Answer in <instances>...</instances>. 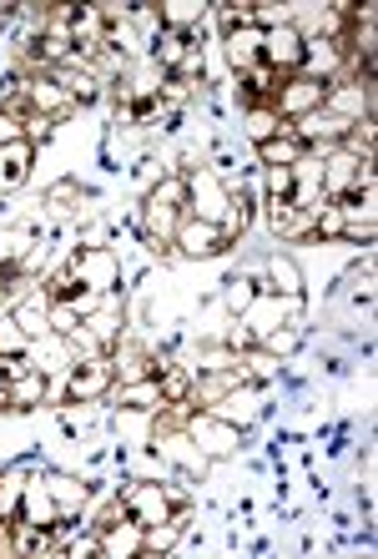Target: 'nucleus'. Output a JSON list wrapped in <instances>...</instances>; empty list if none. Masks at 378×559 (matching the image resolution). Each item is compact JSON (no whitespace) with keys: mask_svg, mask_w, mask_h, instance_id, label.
<instances>
[{"mask_svg":"<svg viewBox=\"0 0 378 559\" xmlns=\"http://www.w3.org/2000/svg\"><path fill=\"white\" fill-rule=\"evenodd\" d=\"M242 383V373H222V378H207V383H197V398L202 403H217V398H227L232 388Z\"/></svg>","mask_w":378,"mask_h":559,"instance_id":"28","label":"nucleus"},{"mask_svg":"<svg viewBox=\"0 0 378 559\" xmlns=\"http://www.w3.org/2000/svg\"><path fill=\"white\" fill-rule=\"evenodd\" d=\"M177 217H182V207H172V202H157V197H147V212H142V227H147V237L167 252V242L177 237Z\"/></svg>","mask_w":378,"mask_h":559,"instance_id":"15","label":"nucleus"},{"mask_svg":"<svg viewBox=\"0 0 378 559\" xmlns=\"http://www.w3.org/2000/svg\"><path fill=\"white\" fill-rule=\"evenodd\" d=\"M0 408H11V383L0 378Z\"/></svg>","mask_w":378,"mask_h":559,"instance_id":"35","label":"nucleus"},{"mask_svg":"<svg viewBox=\"0 0 378 559\" xmlns=\"http://www.w3.org/2000/svg\"><path fill=\"white\" fill-rule=\"evenodd\" d=\"M31 177V142H6L0 147V192H16L21 182Z\"/></svg>","mask_w":378,"mask_h":559,"instance_id":"14","label":"nucleus"},{"mask_svg":"<svg viewBox=\"0 0 378 559\" xmlns=\"http://www.w3.org/2000/svg\"><path fill=\"white\" fill-rule=\"evenodd\" d=\"M26 106L41 111V116H56V111L76 106V101H71V91H66L56 76H36V81H26Z\"/></svg>","mask_w":378,"mask_h":559,"instance_id":"10","label":"nucleus"},{"mask_svg":"<svg viewBox=\"0 0 378 559\" xmlns=\"http://www.w3.org/2000/svg\"><path fill=\"white\" fill-rule=\"evenodd\" d=\"M187 197L197 202V217H202V222H217V217L227 212V202H232V197L222 192L217 177H187Z\"/></svg>","mask_w":378,"mask_h":559,"instance_id":"13","label":"nucleus"},{"mask_svg":"<svg viewBox=\"0 0 378 559\" xmlns=\"http://www.w3.org/2000/svg\"><path fill=\"white\" fill-rule=\"evenodd\" d=\"M283 81H288V76H278L273 66H252V71H247V81H242V96H247V106H252V111H263L268 101H278Z\"/></svg>","mask_w":378,"mask_h":559,"instance_id":"16","label":"nucleus"},{"mask_svg":"<svg viewBox=\"0 0 378 559\" xmlns=\"http://www.w3.org/2000/svg\"><path fill=\"white\" fill-rule=\"evenodd\" d=\"M121 403H126V408H152V403H162V383H157V378L121 383Z\"/></svg>","mask_w":378,"mask_h":559,"instance_id":"20","label":"nucleus"},{"mask_svg":"<svg viewBox=\"0 0 378 559\" xmlns=\"http://www.w3.org/2000/svg\"><path fill=\"white\" fill-rule=\"evenodd\" d=\"M46 398V378L41 373H21L16 383H11V408H31V403H41Z\"/></svg>","mask_w":378,"mask_h":559,"instance_id":"23","label":"nucleus"},{"mask_svg":"<svg viewBox=\"0 0 378 559\" xmlns=\"http://www.w3.org/2000/svg\"><path fill=\"white\" fill-rule=\"evenodd\" d=\"M268 277L283 298H303V277H298V262L293 257H268Z\"/></svg>","mask_w":378,"mask_h":559,"instance_id":"19","label":"nucleus"},{"mask_svg":"<svg viewBox=\"0 0 378 559\" xmlns=\"http://www.w3.org/2000/svg\"><path fill=\"white\" fill-rule=\"evenodd\" d=\"M247 131H252V142H273V136L283 131V121H278V111L263 106V111H252V116H247Z\"/></svg>","mask_w":378,"mask_h":559,"instance_id":"26","label":"nucleus"},{"mask_svg":"<svg viewBox=\"0 0 378 559\" xmlns=\"http://www.w3.org/2000/svg\"><path fill=\"white\" fill-rule=\"evenodd\" d=\"M252 298H258V293H252L247 283H237V288L227 293V308H232V313H242V308H252Z\"/></svg>","mask_w":378,"mask_h":559,"instance_id":"32","label":"nucleus"},{"mask_svg":"<svg viewBox=\"0 0 378 559\" xmlns=\"http://www.w3.org/2000/svg\"><path fill=\"white\" fill-rule=\"evenodd\" d=\"M6 142H21V121L16 116H0V147Z\"/></svg>","mask_w":378,"mask_h":559,"instance_id":"34","label":"nucleus"},{"mask_svg":"<svg viewBox=\"0 0 378 559\" xmlns=\"http://www.w3.org/2000/svg\"><path fill=\"white\" fill-rule=\"evenodd\" d=\"M11 318H16V328H21L26 338H41V333H46V323H51V308H46V298H41V293H31V298H21V303H16V313H11Z\"/></svg>","mask_w":378,"mask_h":559,"instance_id":"18","label":"nucleus"},{"mask_svg":"<svg viewBox=\"0 0 378 559\" xmlns=\"http://www.w3.org/2000/svg\"><path fill=\"white\" fill-rule=\"evenodd\" d=\"M268 348H273V353H293V348H298V333H293V328H288V333L273 328V333H268Z\"/></svg>","mask_w":378,"mask_h":559,"instance_id":"31","label":"nucleus"},{"mask_svg":"<svg viewBox=\"0 0 378 559\" xmlns=\"http://www.w3.org/2000/svg\"><path fill=\"white\" fill-rule=\"evenodd\" d=\"M71 202H76V182H61V187H51V207H56V212H66Z\"/></svg>","mask_w":378,"mask_h":559,"instance_id":"33","label":"nucleus"},{"mask_svg":"<svg viewBox=\"0 0 378 559\" xmlns=\"http://www.w3.org/2000/svg\"><path fill=\"white\" fill-rule=\"evenodd\" d=\"M111 378H116V368H111V358H86L71 378H66V393L76 398V403H86V398H96V393H106L111 388Z\"/></svg>","mask_w":378,"mask_h":559,"instance_id":"7","label":"nucleus"},{"mask_svg":"<svg viewBox=\"0 0 378 559\" xmlns=\"http://www.w3.org/2000/svg\"><path fill=\"white\" fill-rule=\"evenodd\" d=\"M16 509H21L16 519H26V524H36V529H56V519H61V509H56V499H51L46 484H26Z\"/></svg>","mask_w":378,"mask_h":559,"instance_id":"8","label":"nucleus"},{"mask_svg":"<svg viewBox=\"0 0 378 559\" xmlns=\"http://www.w3.org/2000/svg\"><path fill=\"white\" fill-rule=\"evenodd\" d=\"M258 157H263L268 167H298V162L308 157V147H303V142H293L288 131H278L273 142H258Z\"/></svg>","mask_w":378,"mask_h":559,"instance_id":"17","label":"nucleus"},{"mask_svg":"<svg viewBox=\"0 0 378 559\" xmlns=\"http://www.w3.org/2000/svg\"><path fill=\"white\" fill-rule=\"evenodd\" d=\"M0 519H6V499H0Z\"/></svg>","mask_w":378,"mask_h":559,"instance_id":"36","label":"nucleus"},{"mask_svg":"<svg viewBox=\"0 0 378 559\" xmlns=\"http://www.w3.org/2000/svg\"><path fill=\"white\" fill-rule=\"evenodd\" d=\"M121 514L132 519L137 529H157V524L172 514V499H167V489H162V484H137V489H126Z\"/></svg>","mask_w":378,"mask_h":559,"instance_id":"2","label":"nucleus"},{"mask_svg":"<svg viewBox=\"0 0 378 559\" xmlns=\"http://www.w3.org/2000/svg\"><path fill=\"white\" fill-rule=\"evenodd\" d=\"M328 86L333 81H318V76H298V81H283V91H278V111L288 116V121H298V116H308V111H318L323 106V96H328Z\"/></svg>","mask_w":378,"mask_h":559,"instance_id":"3","label":"nucleus"},{"mask_svg":"<svg viewBox=\"0 0 378 559\" xmlns=\"http://www.w3.org/2000/svg\"><path fill=\"white\" fill-rule=\"evenodd\" d=\"M71 272L81 277L91 293H111V288L121 283V267H116V257H111L106 247H86V252H76Z\"/></svg>","mask_w":378,"mask_h":559,"instance_id":"4","label":"nucleus"},{"mask_svg":"<svg viewBox=\"0 0 378 559\" xmlns=\"http://www.w3.org/2000/svg\"><path fill=\"white\" fill-rule=\"evenodd\" d=\"M157 61L172 66V71H192V66H197V41H192V31H162V36H157Z\"/></svg>","mask_w":378,"mask_h":559,"instance_id":"12","label":"nucleus"},{"mask_svg":"<svg viewBox=\"0 0 378 559\" xmlns=\"http://www.w3.org/2000/svg\"><path fill=\"white\" fill-rule=\"evenodd\" d=\"M227 61L237 71L263 66V26H237V31H227Z\"/></svg>","mask_w":378,"mask_h":559,"instance_id":"9","label":"nucleus"},{"mask_svg":"<svg viewBox=\"0 0 378 559\" xmlns=\"http://www.w3.org/2000/svg\"><path fill=\"white\" fill-rule=\"evenodd\" d=\"M162 449H167V454H172L182 469H192V474H202V464H207V459H202V449H197L187 434H172V439H162Z\"/></svg>","mask_w":378,"mask_h":559,"instance_id":"24","label":"nucleus"},{"mask_svg":"<svg viewBox=\"0 0 378 559\" xmlns=\"http://www.w3.org/2000/svg\"><path fill=\"white\" fill-rule=\"evenodd\" d=\"M46 489H51V499H56V509L61 514H71V509H81L86 504V484H76V479H46Z\"/></svg>","mask_w":378,"mask_h":559,"instance_id":"21","label":"nucleus"},{"mask_svg":"<svg viewBox=\"0 0 378 559\" xmlns=\"http://www.w3.org/2000/svg\"><path fill=\"white\" fill-rule=\"evenodd\" d=\"M192 444L202 449V459H227L242 444V434L232 424H222V418H212V413H197L192 418Z\"/></svg>","mask_w":378,"mask_h":559,"instance_id":"5","label":"nucleus"},{"mask_svg":"<svg viewBox=\"0 0 378 559\" xmlns=\"http://www.w3.org/2000/svg\"><path fill=\"white\" fill-rule=\"evenodd\" d=\"M303 31L298 26H273V31H263V66H273L278 76H293V71H303Z\"/></svg>","mask_w":378,"mask_h":559,"instance_id":"1","label":"nucleus"},{"mask_svg":"<svg viewBox=\"0 0 378 559\" xmlns=\"http://www.w3.org/2000/svg\"><path fill=\"white\" fill-rule=\"evenodd\" d=\"M96 534H101V554L106 559H116V554H147V529H137L132 519H126V524H106Z\"/></svg>","mask_w":378,"mask_h":559,"instance_id":"11","label":"nucleus"},{"mask_svg":"<svg viewBox=\"0 0 378 559\" xmlns=\"http://www.w3.org/2000/svg\"><path fill=\"white\" fill-rule=\"evenodd\" d=\"M187 257H217V252H227L232 242L222 237V227L217 222H202V217H192V222H177V237H172Z\"/></svg>","mask_w":378,"mask_h":559,"instance_id":"6","label":"nucleus"},{"mask_svg":"<svg viewBox=\"0 0 378 559\" xmlns=\"http://www.w3.org/2000/svg\"><path fill=\"white\" fill-rule=\"evenodd\" d=\"M268 192L273 202H293V167H268Z\"/></svg>","mask_w":378,"mask_h":559,"instance_id":"29","label":"nucleus"},{"mask_svg":"<svg viewBox=\"0 0 378 559\" xmlns=\"http://www.w3.org/2000/svg\"><path fill=\"white\" fill-rule=\"evenodd\" d=\"M247 222H252V202H242V197H232V202H227V212H222V222H217V227H222V237H227V242H232V237H237V232H247Z\"/></svg>","mask_w":378,"mask_h":559,"instance_id":"25","label":"nucleus"},{"mask_svg":"<svg viewBox=\"0 0 378 559\" xmlns=\"http://www.w3.org/2000/svg\"><path fill=\"white\" fill-rule=\"evenodd\" d=\"M116 333H121V313H116V308H96V313L86 318V338H91V343H111Z\"/></svg>","mask_w":378,"mask_h":559,"instance_id":"22","label":"nucleus"},{"mask_svg":"<svg viewBox=\"0 0 378 559\" xmlns=\"http://www.w3.org/2000/svg\"><path fill=\"white\" fill-rule=\"evenodd\" d=\"M202 6H162V31H187L192 21H202Z\"/></svg>","mask_w":378,"mask_h":559,"instance_id":"27","label":"nucleus"},{"mask_svg":"<svg viewBox=\"0 0 378 559\" xmlns=\"http://www.w3.org/2000/svg\"><path fill=\"white\" fill-rule=\"evenodd\" d=\"M31 338L16 328V318H0V353H21Z\"/></svg>","mask_w":378,"mask_h":559,"instance_id":"30","label":"nucleus"}]
</instances>
